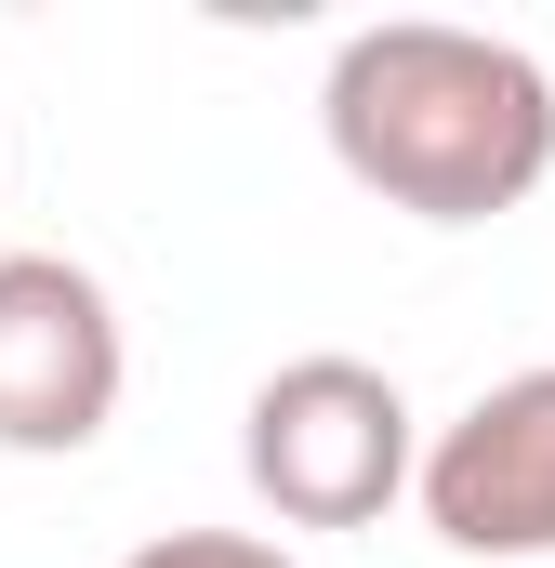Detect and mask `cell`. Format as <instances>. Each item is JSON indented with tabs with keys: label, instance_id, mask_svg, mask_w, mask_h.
I'll list each match as a JSON object with an SVG mask.
<instances>
[{
	"label": "cell",
	"instance_id": "6da1fadb",
	"mask_svg": "<svg viewBox=\"0 0 555 568\" xmlns=\"http://www.w3.org/2000/svg\"><path fill=\"white\" fill-rule=\"evenodd\" d=\"M317 120H331V159L423 225H490L555 172V80L516 40L436 27V13L357 27L317 80Z\"/></svg>",
	"mask_w": 555,
	"mask_h": 568
},
{
	"label": "cell",
	"instance_id": "7a4b0ae2",
	"mask_svg": "<svg viewBox=\"0 0 555 568\" xmlns=\"http://www.w3.org/2000/svg\"><path fill=\"white\" fill-rule=\"evenodd\" d=\"M239 463H252L265 516H291V529H371L411 489L423 436H411L397 371H371V357H291L239 410Z\"/></svg>",
	"mask_w": 555,
	"mask_h": 568
},
{
	"label": "cell",
	"instance_id": "3957f363",
	"mask_svg": "<svg viewBox=\"0 0 555 568\" xmlns=\"http://www.w3.org/2000/svg\"><path fill=\"white\" fill-rule=\"evenodd\" d=\"M120 384H133V344L107 278L67 252H0V449L27 463L93 449L120 424Z\"/></svg>",
	"mask_w": 555,
	"mask_h": 568
},
{
	"label": "cell",
	"instance_id": "277c9868",
	"mask_svg": "<svg viewBox=\"0 0 555 568\" xmlns=\"http://www.w3.org/2000/svg\"><path fill=\"white\" fill-rule=\"evenodd\" d=\"M411 503L450 556H555V357L503 371L463 424L423 436Z\"/></svg>",
	"mask_w": 555,
	"mask_h": 568
},
{
	"label": "cell",
	"instance_id": "5b68a950",
	"mask_svg": "<svg viewBox=\"0 0 555 568\" xmlns=\"http://www.w3.org/2000/svg\"><path fill=\"white\" fill-rule=\"evenodd\" d=\"M120 568H304V556H278L252 529H159V542H133Z\"/></svg>",
	"mask_w": 555,
	"mask_h": 568
}]
</instances>
